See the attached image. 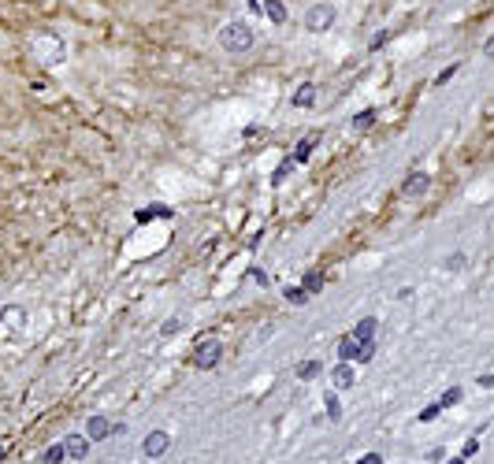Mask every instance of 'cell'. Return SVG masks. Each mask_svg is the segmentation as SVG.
Listing matches in <instances>:
<instances>
[{
    "label": "cell",
    "instance_id": "6da1fadb",
    "mask_svg": "<svg viewBox=\"0 0 494 464\" xmlns=\"http://www.w3.org/2000/svg\"><path fill=\"white\" fill-rule=\"evenodd\" d=\"M216 41H219V48H223L227 56H242V53H249V48L256 45V34H253V27L245 19H227L223 27H219Z\"/></svg>",
    "mask_w": 494,
    "mask_h": 464
},
{
    "label": "cell",
    "instance_id": "7a4b0ae2",
    "mask_svg": "<svg viewBox=\"0 0 494 464\" xmlns=\"http://www.w3.org/2000/svg\"><path fill=\"white\" fill-rule=\"evenodd\" d=\"M30 53L48 63V67H56V63L67 60V45H63V37L60 34H52V30H41V34H34V41H30Z\"/></svg>",
    "mask_w": 494,
    "mask_h": 464
},
{
    "label": "cell",
    "instance_id": "3957f363",
    "mask_svg": "<svg viewBox=\"0 0 494 464\" xmlns=\"http://www.w3.org/2000/svg\"><path fill=\"white\" fill-rule=\"evenodd\" d=\"M334 15H338V11H334L331 0H316V4L305 11V30H308V34L331 30V27H334Z\"/></svg>",
    "mask_w": 494,
    "mask_h": 464
},
{
    "label": "cell",
    "instance_id": "277c9868",
    "mask_svg": "<svg viewBox=\"0 0 494 464\" xmlns=\"http://www.w3.org/2000/svg\"><path fill=\"white\" fill-rule=\"evenodd\" d=\"M219 357H223V342H219V338H204V342H197V350H193V364H197V368H216Z\"/></svg>",
    "mask_w": 494,
    "mask_h": 464
},
{
    "label": "cell",
    "instance_id": "5b68a950",
    "mask_svg": "<svg viewBox=\"0 0 494 464\" xmlns=\"http://www.w3.org/2000/svg\"><path fill=\"white\" fill-rule=\"evenodd\" d=\"M431 190V175L427 171H409L405 183H401V197H424Z\"/></svg>",
    "mask_w": 494,
    "mask_h": 464
},
{
    "label": "cell",
    "instance_id": "8992f818",
    "mask_svg": "<svg viewBox=\"0 0 494 464\" xmlns=\"http://www.w3.org/2000/svg\"><path fill=\"white\" fill-rule=\"evenodd\" d=\"M167 446H171V435L167 431H149L145 435V442H141V449H145V457H164L167 453Z\"/></svg>",
    "mask_w": 494,
    "mask_h": 464
},
{
    "label": "cell",
    "instance_id": "52a82bcc",
    "mask_svg": "<svg viewBox=\"0 0 494 464\" xmlns=\"http://www.w3.org/2000/svg\"><path fill=\"white\" fill-rule=\"evenodd\" d=\"M108 435H115V423H108L104 416H89L86 420V438L89 442H104Z\"/></svg>",
    "mask_w": 494,
    "mask_h": 464
},
{
    "label": "cell",
    "instance_id": "ba28073f",
    "mask_svg": "<svg viewBox=\"0 0 494 464\" xmlns=\"http://www.w3.org/2000/svg\"><path fill=\"white\" fill-rule=\"evenodd\" d=\"M89 446H93V442H89L86 435H67V438H63V449H67V457H74V460H86Z\"/></svg>",
    "mask_w": 494,
    "mask_h": 464
},
{
    "label": "cell",
    "instance_id": "9c48e42d",
    "mask_svg": "<svg viewBox=\"0 0 494 464\" xmlns=\"http://www.w3.org/2000/svg\"><path fill=\"white\" fill-rule=\"evenodd\" d=\"M375 327H379V319H375V316H364V319H360V324L353 327V334H349V338H353V342L360 345V342H368V338H372V334H375Z\"/></svg>",
    "mask_w": 494,
    "mask_h": 464
},
{
    "label": "cell",
    "instance_id": "30bf717a",
    "mask_svg": "<svg viewBox=\"0 0 494 464\" xmlns=\"http://www.w3.org/2000/svg\"><path fill=\"white\" fill-rule=\"evenodd\" d=\"M312 105H316V86L301 82V86H297V93H294V108H312Z\"/></svg>",
    "mask_w": 494,
    "mask_h": 464
},
{
    "label": "cell",
    "instance_id": "8fae6325",
    "mask_svg": "<svg viewBox=\"0 0 494 464\" xmlns=\"http://www.w3.org/2000/svg\"><path fill=\"white\" fill-rule=\"evenodd\" d=\"M331 379H334V386H338V390H349V386H353V383H357V376H353V368H349V364H346V360H342V364H338V368H334V376H331Z\"/></svg>",
    "mask_w": 494,
    "mask_h": 464
},
{
    "label": "cell",
    "instance_id": "7c38bea8",
    "mask_svg": "<svg viewBox=\"0 0 494 464\" xmlns=\"http://www.w3.org/2000/svg\"><path fill=\"white\" fill-rule=\"evenodd\" d=\"M149 219H171V208L167 204H149V208L138 212V223H149Z\"/></svg>",
    "mask_w": 494,
    "mask_h": 464
},
{
    "label": "cell",
    "instance_id": "4fadbf2b",
    "mask_svg": "<svg viewBox=\"0 0 494 464\" xmlns=\"http://www.w3.org/2000/svg\"><path fill=\"white\" fill-rule=\"evenodd\" d=\"M63 460H67V449H63V442L48 446V449H45V457H41V464H63Z\"/></svg>",
    "mask_w": 494,
    "mask_h": 464
},
{
    "label": "cell",
    "instance_id": "5bb4252c",
    "mask_svg": "<svg viewBox=\"0 0 494 464\" xmlns=\"http://www.w3.org/2000/svg\"><path fill=\"white\" fill-rule=\"evenodd\" d=\"M312 145H316V134H308L301 145H297V152L290 157V164H305V160H308V152H312Z\"/></svg>",
    "mask_w": 494,
    "mask_h": 464
},
{
    "label": "cell",
    "instance_id": "9a60e30c",
    "mask_svg": "<svg viewBox=\"0 0 494 464\" xmlns=\"http://www.w3.org/2000/svg\"><path fill=\"white\" fill-rule=\"evenodd\" d=\"M338 357H342V360H346V364H353V357H357V342H353V338H349V334H346V338H342V342H338Z\"/></svg>",
    "mask_w": 494,
    "mask_h": 464
},
{
    "label": "cell",
    "instance_id": "2e32d148",
    "mask_svg": "<svg viewBox=\"0 0 494 464\" xmlns=\"http://www.w3.org/2000/svg\"><path fill=\"white\" fill-rule=\"evenodd\" d=\"M320 371H323V364H320V360H305V364L297 368V379H305V383H308V379H316Z\"/></svg>",
    "mask_w": 494,
    "mask_h": 464
},
{
    "label": "cell",
    "instance_id": "e0dca14e",
    "mask_svg": "<svg viewBox=\"0 0 494 464\" xmlns=\"http://www.w3.org/2000/svg\"><path fill=\"white\" fill-rule=\"evenodd\" d=\"M264 15H268L271 22H286V8L279 4V0H268V4H264Z\"/></svg>",
    "mask_w": 494,
    "mask_h": 464
},
{
    "label": "cell",
    "instance_id": "ac0fdd59",
    "mask_svg": "<svg viewBox=\"0 0 494 464\" xmlns=\"http://www.w3.org/2000/svg\"><path fill=\"white\" fill-rule=\"evenodd\" d=\"M301 290H305V293H320V290H323V275H320V272H308L305 282H301Z\"/></svg>",
    "mask_w": 494,
    "mask_h": 464
},
{
    "label": "cell",
    "instance_id": "d6986e66",
    "mask_svg": "<svg viewBox=\"0 0 494 464\" xmlns=\"http://www.w3.org/2000/svg\"><path fill=\"white\" fill-rule=\"evenodd\" d=\"M372 123H375V108H364L360 115H353V131H368Z\"/></svg>",
    "mask_w": 494,
    "mask_h": 464
},
{
    "label": "cell",
    "instance_id": "ffe728a7",
    "mask_svg": "<svg viewBox=\"0 0 494 464\" xmlns=\"http://www.w3.org/2000/svg\"><path fill=\"white\" fill-rule=\"evenodd\" d=\"M372 357H375V342L368 338V342H360V345H357V357H353V360H357V364H368Z\"/></svg>",
    "mask_w": 494,
    "mask_h": 464
},
{
    "label": "cell",
    "instance_id": "44dd1931",
    "mask_svg": "<svg viewBox=\"0 0 494 464\" xmlns=\"http://www.w3.org/2000/svg\"><path fill=\"white\" fill-rule=\"evenodd\" d=\"M282 298L290 301V305H305V301H308V293H305L301 286H286V290H282Z\"/></svg>",
    "mask_w": 494,
    "mask_h": 464
},
{
    "label": "cell",
    "instance_id": "7402d4cb",
    "mask_svg": "<svg viewBox=\"0 0 494 464\" xmlns=\"http://www.w3.org/2000/svg\"><path fill=\"white\" fill-rule=\"evenodd\" d=\"M323 409H327V420H342V405H338V397H334V394L323 397Z\"/></svg>",
    "mask_w": 494,
    "mask_h": 464
},
{
    "label": "cell",
    "instance_id": "603a6c76",
    "mask_svg": "<svg viewBox=\"0 0 494 464\" xmlns=\"http://www.w3.org/2000/svg\"><path fill=\"white\" fill-rule=\"evenodd\" d=\"M461 397H464V390H461V386H453V390H446V394L438 397V405H442V409H450V405H457Z\"/></svg>",
    "mask_w": 494,
    "mask_h": 464
},
{
    "label": "cell",
    "instance_id": "cb8c5ba5",
    "mask_svg": "<svg viewBox=\"0 0 494 464\" xmlns=\"http://www.w3.org/2000/svg\"><path fill=\"white\" fill-rule=\"evenodd\" d=\"M457 71H461V63H450L446 71H438V74H435V86H446V82H450V79H453V74H457Z\"/></svg>",
    "mask_w": 494,
    "mask_h": 464
},
{
    "label": "cell",
    "instance_id": "d4e9b609",
    "mask_svg": "<svg viewBox=\"0 0 494 464\" xmlns=\"http://www.w3.org/2000/svg\"><path fill=\"white\" fill-rule=\"evenodd\" d=\"M464 264H468V256H464V253L446 256V267H450V272H464Z\"/></svg>",
    "mask_w": 494,
    "mask_h": 464
},
{
    "label": "cell",
    "instance_id": "484cf974",
    "mask_svg": "<svg viewBox=\"0 0 494 464\" xmlns=\"http://www.w3.org/2000/svg\"><path fill=\"white\" fill-rule=\"evenodd\" d=\"M476 453H479V438H476V435H472V438H468V442H464V446H461V457H464V460H472V457H476Z\"/></svg>",
    "mask_w": 494,
    "mask_h": 464
},
{
    "label": "cell",
    "instance_id": "4316f807",
    "mask_svg": "<svg viewBox=\"0 0 494 464\" xmlns=\"http://www.w3.org/2000/svg\"><path fill=\"white\" fill-rule=\"evenodd\" d=\"M178 331H182V319H178V316H171V319H167V324L160 327L164 338H171V334H178Z\"/></svg>",
    "mask_w": 494,
    "mask_h": 464
},
{
    "label": "cell",
    "instance_id": "83f0119b",
    "mask_svg": "<svg viewBox=\"0 0 494 464\" xmlns=\"http://www.w3.org/2000/svg\"><path fill=\"white\" fill-rule=\"evenodd\" d=\"M438 412H442V405L435 402V405H427L424 412H420V423H431V420H438Z\"/></svg>",
    "mask_w": 494,
    "mask_h": 464
},
{
    "label": "cell",
    "instance_id": "f1b7e54d",
    "mask_svg": "<svg viewBox=\"0 0 494 464\" xmlns=\"http://www.w3.org/2000/svg\"><path fill=\"white\" fill-rule=\"evenodd\" d=\"M4 319H11V324H15V331H19V324H22V312H19V308H8V312H4Z\"/></svg>",
    "mask_w": 494,
    "mask_h": 464
},
{
    "label": "cell",
    "instance_id": "f546056e",
    "mask_svg": "<svg viewBox=\"0 0 494 464\" xmlns=\"http://www.w3.org/2000/svg\"><path fill=\"white\" fill-rule=\"evenodd\" d=\"M357 464H383V457L379 453H368V457H360Z\"/></svg>",
    "mask_w": 494,
    "mask_h": 464
},
{
    "label": "cell",
    "instance_id": "4dcf8cb0",
    "mask_svg": "<svg viewBox=\"0 0 494 464\" xmlns=\"http://www.w3.org/2000/svg\"><path fill=\"white\" fill-rule=\"evenodd\" d=\"M446 464H464V457H453V460H446Z\"/></svg>",
    "mask_w": 494,
    "mask_h": 464
},
{
    "label": "cell",
    "instance_id": "1f68e13d",
    "mask_svg": "<svg viewBox=\"0 0 494 464\" xmlns=\"http://www.w3.org/2000/svg\"><path fill=\"white\" fill-rule=\"evenodd\" d=\"M0 460H4V446H0Z\"/></svg>",
    "mask_w": 494,
    "mask_h": 464
}]
</instances>
